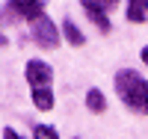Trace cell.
I'll list each match as a JSON object with an SVG mask.
<instances>
[{
  "instance_id": "obj_7",
  "label": "cell",
  "mask_w": 148,
  "mask_h": 139,
  "mask_svg": "<svg viewBox=\"0 0 148 139\" xmlns=\"http://www.w3.org/2000/svg\"><path fill=\"white\" fill-rule=\"evenodd\" d=\"M30 98H33L36 110H42V112L53 110V89H33V92H30Z\"/></svg>"
},
{
  "instance_id": "obj_1",
  "label": "cell",
  "mask_w": 148,
  "mask_h": 139,
  "mask_svg": "<svg viewBox=\"0 0 148 139\" xmlns=\"http://www.w3.org/2000/svg\"><path fill=\"white\" fill-rule=\"evenodd\" d=\"M116 92H119V101L130 110H145V101H148V83L139 71H119L116 74Z\"/></svg>"
},
{
  "instance_id": "obj_4",
  "label": "cell",
  "mask_w": 148,
  "mask_h": 139,
  "mask_svg": "<svg viewBox=\"0 0 148 139\" xmlns=\"http://www.w3.org/2000/svg\"><path fill=\"white\" fill-rule=\"evenodd\" d=\"M9 12L18 18L33 21V18L45 15V0H9Z\"/></svg>"
},
{
  "instance_id": "obj_5",
  "label": "cell",
  "mask_w": 148,
  "mask_h": 139,
  "mask_svg": "<svg viewBox=\"0 0 148 139\" xmlns=\"http://www.w3.org/2000/svg\"><path fill=\"white\" fill-rule=\"evenodd\" d=\"M125 15H127V21H130V24H145V15H148V0H127Z\"/></svg>"
},
{
  "instance_id": "obj_14",
  "label": "cell",
  "mask_w": 148,
  "mask_h": 139,
  "mask_svg": "<svg viewBox=\"0 0 148 139\" xmlns=\"http://www.w3.org/2000/svg\"><path fill=\"white\" fill-rule=\"evenodd\" d=\"M145 112H148V101H145Z\"/></svg>"
},
{
  "instance_id": "obj_3",
  "label": "cell",
  "mask_w": 148,
  "mask_h": 139,
  "mask_svg": "<svg viewBox=\"0 0 148 139\" xmlns=\"http://www.w3.org/2000/svg\"><path fill=\"white\" fill-rule=\"evenodd\" d=\"M24 77H27L30 89H51V83H53V68L47 65L45 59H30L27 68H24Z\"/></svg>"
},
{
  "instance_id": "obj_10",
  "label": "cell",
  "mask_w": 148,
  "mask_h": 139,
  "mask_svg": "<svg viewBox=\"0 0 148 139\" xmlns=\"http://www.w3.org/2000/svg\"><path fill=\"white\" fill-rule=\"evenodd\" d=\"M33 139H59V133L51 127V124H36L33 127Z\"/></svg>"
},
{
  "instance_id": "obj_9",
  "label": "cell",
  "mask_w": 148,
  "mask_h": 139,
  "mask_svg": "<svg viewBox=\"0 0 148 139\" xmlns=\"http://www.w3.org/2000/svg\"><path fill=\"white\" fill-rule=\"evenodd\" d=\"M86 107H89L92 112H107V98L101 89H89L86 92Z\"/></svg>"
},
{
  "instance_id": "obj_8",
  "label": "cell",
  "mask_w": 148,
  "mask_h": 139,
  "mask_svg": "<svg viewBox=\"0 0 148 139\" xmlns=\"http://www.w3.org/2000/svg\"><path fill=\"white\" fill-rule=\"evenodd\" d=\"M62 33H65V39H68V45H74V47H83V45H86V39H83V33L77 30V24H74L71 18H65V21H62Z\"/></svg>"
},
{
  "instance_id": "obj_6",
  "label": "cell",
  "mask_w": 148,
  "mask_h": 139,
  "mask_svg": "<svg viewBox=\"0 0 148 139\" xmlns=\"http://www.w3.org/2000/svg\"><path fill=\"white\" fill-rule=\"evenodd\" d=\"M80 6L86 9V15H107L119 6V0H80Z\"/></svg>"
},
{
  "instance_id": "obj_12",
  "label": "cell",
  "mask_w": 148,
  "mask_h": 139,
  "mask_svg": "<svg viewBox=\"0 0 148 139\" xmlns=\"http://www.w3.org/2000/svg\"><path fill=\"white\" fill-rule=\"evenodd\" d=\"M139 59H142V62H145V65H148V45L142 47V53H139Z\"/></svg>"
},
{
  "instance_id": "obj_11",
  "label": "cell",
  "mask_w": 148,
  "mask_h": 139,
  "mask_svg": "<svg viewBox=\"0 0 148 139\" xmlns=\"http://www.w3.org/2000/svg\"><path fill=\"white\" fill-rule=\"evenodd\" d=\"M3 139H21V136H18V130H12V127H6V130H3Z\"/></svg>"
},
{
  "instance_id": "obj_2",
  "label": "cell",
  "mask_w": 148,
  "mask_h": 139,
  "mask_svg": "<svg viewBox=\"0 0 148 139\" xmlns=\"http://www.w3.org/2000/svg\"><path fill=\"white\" fill-rule=\"evenodd\" d=\"M30 33H33L36 45L45 47V50H53V47L59 45V30H56V24L47 18V15L33 18V21H30Z\"/></svg>"
},
{
  "instance_id": "obj_13",
  "label": "cell",
  "mask_w": 148,
  "mask_h": 139,
  "mask_svg": "<svg viewBox=\"0 0 148 139\" xmlns=\"http://www.w3.org/2000/svg\"><path fill=\"white\" fill-rule=\"evenodd\" d=\"M3 45H6V36H3V33H0V47H3Z\"/></svg>"
}]
</instances>
